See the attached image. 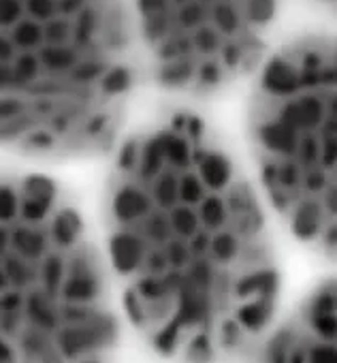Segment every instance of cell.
I'll use <instances>...</instances> for the list:
<instances>
[{"instance_id": "cell-6", "label": "cell", "mask_w": 337, "mask_h": 363, "mask_svg": "<svg viewBox=\"0 0 337 363\" xmlns=\"http://www.w3.org/2000/svg\"><path fill=\"white\" fill-rule=\"evenodd\" d=\"M320 3H333V0H320Z\"/></svg>"}, {"instance_id": "cell-5", "label": "cell", "mask_w": 337, "mask_h": 363, "mask_svg": "<svg viewBox=\"0 0 337 363\" xmlns=\"http://www.w3.org/2000/svg\"><path fill=\"white\" fill-rule=\"evenodd\" d=\"M141 56L173 94L212 99L254 75L280 0H128Z\"/></svg>"}, {"instance_id": "cell-3", "label": "cell", "mask_w": 337, "mask_h": 363, "mask_svg": "<svg viewBox=\"0 0 337 363\" xmlns=\"http://www.w3.org/2000/svg\"><path fill=\"white\" fill-rule=\"evenodd\" d=\"M120 333L75 195L43 171L0 169V363L111 361Z\"/></svg>"}, {"instance_id": "cell-2", "label": "cell", "mask_w": 337, "mask_h": 363, "mask_svg": "<svg viewBox=\"0 0 337 363\" xmlns=\"http://www.w3.org/2000/svg\"><path fill=\"white\" fill-rule=\"evenodd\" d=\"M139 60L128 0H0V147L37 162L111 154Z\"/></svg>"}, {"instance_id": "cell-4", "label": "cell", "mask_w": 337, "mask_h": 363, "mask_svg": "<svg viewBox=\"0 0 337 363\" xmlns=\"http://www.w3.org/2000/svg\"><path fill=\"white\" fill-rule=\"evenodd\" d=\"M252 179L303 246L337 248V60L329 35L305 33L269 52L246 105Z\"/></svg>"}, {"instance_id": "cell-1", "label": "cell", "mask_w": 337, "mask_h": 363, "mask_svg": "<svg viewBox=\"0 0 337 363\" xmlns=\"http://www.w3.org/2000/svg\"><path fill=\"white\" fill-rule=\"evenodd\" d=\"M103 184L122 310L162 359L220 363L275 320L282 274L250 171L195 109L124 135Z\"/></svg>"}]
</instances>
